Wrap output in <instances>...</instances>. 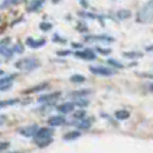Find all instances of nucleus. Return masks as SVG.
<instances>
[{
	"label": "nucleus",
	"instance_id": "23",
	"mask_svg": "<svg viewBox=\"0 0 153 153\" xmlns=\"http://www.w3.org/2000/svg\"><path fill=\"white\" fill-rule=\"evenodd\" d=\"M106 63H107V66H110V68H113V69H123V68H124L123 63H120L118 60H115V58H107Z\"/></svg>",
	"mask_w": 153,
	"mask_h": 153
},
{
	"label": "nucleus",
	"instance_id": "37",
	"mask_svg": "<svg viewBox=\"0 0 153 153\" xmlns=\"http://www.w3.org/2000/svg\"><path fill=\"white\" fill-rule=\"evenodd\" d=\"M139 76H150V78H153L152 74H139Z\"/></svg>",
	"mask_w": 153,
	"mask_h": 153
},
{
	"label": "nucleus",
	"instance_id": "11",
	"mask_svg": "<svg viewBox=\"0 0 153 153\" xmlns=\"http://www.w3.org/2000/svg\"><path fill=\"white\" fill-rule=\"evenodd\" d=\"M25 45H26L28 48H31V49H38V48H43L46 45V40H45V38H32V37H28L26 42H25Z\"/></svg>",
	"mask_w": 153,
	"mask_h": 153
},
{
	"label": "nucleus",
	"instance_id": "3",
	"mask_svg": "<svg viewBox=\"0 0 153 153\" xmlns=\"http://www.w3.org/2000/svg\"><path fill=\"white\" fill-rule=\"evenodd\" d=\"M14 66L22 72H32V71L40 68V61L34 57H23L14 63Z\"/></svg>",
	"mask_w": 153,
	"mask_h": 153
},
{
	"label": "nucleus",
	"instance_id": "31",
	"mask_svg": "<svg viewBox=\"0 0 153 153\" xmlns=\"http://www.w3.org/2000/svg\"><path fill=\"white\" fill-rule=\"evenodd\" d=\"M76 31L78 32H87V23H86V20H80L78 22V25H76Z\"/></svg>",
	"mask_w": 153,
	"mask_h": 153
},
{
	"label": "nucleus",
	"instance_id": "21",
	"mask_svg": "<svg viewBox=\"0 0 153 153\" xmlns=\"http://www.w3.org/2000/svg\"><path fill=\"white\" fill-rule=\"evenodd\" d=\"M87 117V112L84 110V109H80V110H76V112H72V120L74 121H80V120H83V118H86Z\"/></svg>",
	"mask_w": 153,
	"mask_h": 153
},
{
	"label": "nucleus",
	"instance_id": "7",
	"mask_svg": "<svg viewBox=\"0 0 153 153\" xmlns=\"http://www.w3.org/2000/svg\"><path fill=\"white\" fill-rule=\"evenodd\" d=\"M38 129H40V127H38L37 124H29V126L20 127L17 132H19V135H22V136H25V138H34Z\"/></svg>",
	"mask_w": 153,
	"mask_h": 153
},
{
	"label": "nucleus",
	"instance_id": "9",
	"mask_svg": "<svg viewBox=\"0 0 153 153\" xmlns=\"http://www.w3.org/2000/svg\"><path fill=\"white\" fill-rule=\"evenodd\" d=\"M16 78H17V74H11L8 76H2V78H0V91L6 92L8 89H11V86H12V83H14Z\"/></svg>",
	"mask_w": 153,
	"mask_h": 153
},
{
	"label": "nucleus",
	"instance_id": "34",
	"mask_svg": "<svg viewBox=\"0 0 153 153\" xmlns=\"http://www.w3.org/2000/svg\"><path fill=\"white\" fill-rule=\"evenodd\" d=\"M9 146H11V143H8V141H2V144H0V149H2V152H6Z\"/></svg>",
	"mask_w": 153,
	"mask_h": 153
},
{
	"label": "nucleus",
	"instance_id": "16",
	"mask_svg": "<svg viewBox=\"0 0 153 153\" xmlns=\"http://www.w3.org/2000/svg\"><path fill=\"white\" fill-rule=\"evenodd\" d=\"M49 87V83H40V84H35L29 89H26L23 94L25 95H31V94H37V92H42V91H46V89Z\"/></svg>",
	"mask_w": 153,
	"mask_h": 153
},
{
	"label": "nucleus",
	"instance_id": "30",
	"mask_svg": "<svg viewBox=\"0 0 153 153\" xmlns=\"http://www.w3.org/2000/svg\"><path fill=\"white\" fill-rule=\"evenodd\" d=\"M12 49H14V52L16 54H23V51H25V46H23V43L22 42H17V43H14L12 45Z\"/></svg>",
	"mask_w": 153,
	"mask_h": 153
},
{
	"label": "nucleus",
	"instance_id": "18",
	"mask_svg": "<svg viewBox=\"0 0 153 153\" xmlns=\"http://www.w3.org/2000/svg\"><path fill=\"white\" fill-rule=\"evenodd\" d=\"M80 136H81V130H71V132L65 133L63 139H65V141H76Z\"/></svg>",
	"mask_w": 153,
	"mask_h": 153
},
{
	"label": "nucleus",
	"instance_id": "24",
	"mask_svg": "<svg viewBox=\"0 0 153 153\" xmlns=\"http://www.w3.org/2000/svg\"><path fill=\"white\" fill-rule=\"evenodd\" d=\"M94 49L97 51V54H101V55H107L109 57L112 54V49L110 48H104V46H100V45H97Z\"/></svg>",
	"mask_w": 153,
	"mask_h": 153
},
{
	"label": "nucleus",
	"instance_id": "39",
	"mask_svg": "<svg viewBox=\"0 0 153 153\" xmlns=\"http://www.w3.org/2000/svg\"><path fill=\"white\" fill-rule=\"evenodd\" d=\"M149 91H150V92H153V83H150V84H149Z\"/></svg>",
	"mask_w": 153,
	"mask_h": 153
},
{
	"label": "nucleus",
	"instance_id": "14",
	"mask_svg": "<svg viewBox=\"0 0 153 153\" xmlns=\"http://www.w3.org/2000/svg\"><path fill=\"white\" fill-rule=\"evenodd\" d=\"M130 17H132V11L130 9H118L113 14V20H117V22H124V20L130 19Z\"/></svg>",
	"mask_w": 153,
	"mask_h": 153
},
{
	"label": "nucleus",
	"instance_id": "15",
	"mask_svg": "<svg viewBox=\"0 0 153 153\" xmlns=\"http://www.w3.org/2000/svg\"><path fill=\"white\" fill-rule=\"evenodd\" d=\"M74 124L78 127V130H89L92 127V118H89V117H86V118H83V120H80V121H74Z\"/></svg>",
	"mask_w": 153,
	"mask_h": 153
},
{
	"label": "nucleus",
	"instance_id": "2",
	"mask_svg": "<svg viewBox=\"0 0 153 153\" xmlns=\"http://www.w3.org/2000/svg\"><path fill=\"white\" fill-rule=\"evenodd\" d=\"M135 20L138 23H143V25H149V23L153 22V0H147V2L136 11Z\"/></svg>",
	"mask_w": 153,
	"mask_h": 153
},
{
	"label": "nucleus",
	"instance_id": "32",
	"mask_svg": "<svg viewBox=\"0 0 153 153\" xmlns=\"http://www.w3.org/2000/svg\"><path fill=\"white\" fill-rule=\"evenodd\" d=\"M51 29H52V23H51V22H42V23H40V31L48 32V31H51Z\"/></svg>",
	"mask_w": 153,
	"mask_h": 153
},
{
	"label": "nucleus",
	"instance_id": "1",
	"mask_svg": "<svg viewBox=\"0 0 153 153\" xmlns=\"http://www.w3.org/2000/svg\"><path fill=\"white\" fill-rule=\"evenodd\" d=\"M52 136H54V127L46 126V127H40V129L37 130L35 136L32 138V141L40 149H43V147H48L49 144H52V141H54Z\"/></svg>",
	"mask_w": 153,
	"mask_h": 153
},
{
	"label": "nucleus",
	"instance_id": "38",
	"mask_svg": "<svg viewBox=\"0 0 153 153\" xmlns=\"http://www.w3.org/2000/svg\"><path fill=\"white\" fill-rule=\"evenodd\" d=\"M3 153H23V152H19V150H11V152H3Z\"/></svg>",
	"mask_w": 153,
	"mask_h": 153
},
{
	"label": "nucleus",
	"instance_id": "8",
	"mask_svg": "<svg viewBox=\"0 0 153 153\" xmlns=\"http://www.w3.org/2000/svg\"><path fill=\"white\" fill-rule=\"evenodd\" d=\"M66 123H68V120L63 113H58V115H54V117L48 118V126H52V127H61Z\"/></svg>",
	"mask_w": 153,
	"mask_h": 153
},
{
	"label": "nucleus",
	"instance_id": "20",
	"mask_svg": "<svg viewBox=\"0 0 153 153\" xmlns=\"http://www.w3.org/2000/svg\"><path fill=\"white\" fill-rule=\"evenodd\" d=\"M115 118H117L118 121H126L130 118V112L126 110V109H121V110H117L115 112Z\"/></svg>",
	"mask_w": 153,
	"mask_h": 153
},
{
	"label": "nucleus",
	"instance_id": "4",
	"mask_svg": "<svg viewBox=\"0 0 153 153\" xmlns=\"http://www.w3.org/2000/svg\"><path fill=\"white\" fill-rule=\"evenodd\" d=\"M83 40L86 43H104V45H109V43H113L115 42V38L112 35H107V34H98V35H86Z\"/></svg>",
	"mask_w": 153,
	"mask_h": 153
},
{
	"label": "nucleus",
	"instance_id": "26",
	"mask_svg": "<svg viewBox=\"0 0 153 153\" xmlns=\"http://www.w3.org/2000/svg\"><path fill=\"white\" fill-rule=\"evenodd\" d=\"M11 46H12V43H11V38H9V37H5L3 40H2V43H0V52H3V51L9 49Z\"/></svg>",
	"mask_w": 153,
	"mask_h": 153
},
{
	"label": "nucleus",
	"instance_id": "41",
	"mask_svg": "<svg viewBox=\"0 0 153 153\" xmlns=\"http://www.w3.org/2000/svg\"><path fill=\"white\" fill-rule=\"evenodd\" d=\"M112 2H117V0H112Z\"/></svg>",
	"mask_w": 153,
	"mask_h": 153
},
{
	"label": "nucleus",
	"instance_id": "40",
	"mask_svg": "<svg viewBox=\"0 0 153 153\" xmlns=\"http://www.w3.org/2000/svg\"><path fill=\"white\" fill-rule=\"evenodd\" d=\"M51 2H52V3H55V5H57V3H60V2H61V0H51Z\"/></svg>",
	"mask_w": 153,
	"mask_h": 153
},
{
	"label": "nucleus",
	"instance_id": "25",
	"mask_svg": "<svg viewBox=\"0 0 153 153\" xmlns=\"http://www.w3.org/2000/svg\"><path fill=\"white\" fill-rule=\"evenodd\" d=\"M22 2H23V0H3V2H2V9H8L11 6H16V5L22 3Z\"/></svg>",
	"mask_w": 153,
	"mask_h": 153
},
{
	"label": "nucleus",
	"instance_id": "17",
	"mask_svg": "<svg viewBox=\"0 0 153 153\" xmlns=\"http://www.w3.org/2000/svg\"><path fill=\"white\" fill-rule=\"evenodd\" d=\"M91 94H92V91H89V89H78V91H72V92H69L68 95H69V98L76 100V98H84V97H89Z\"/></svg>",
	"mask_w": 153,
	"mask_h": 153
},
{
	"label": "nucleus",
	"instance_id": "10",
	"mask_svg": "<svg viewBox=\"0 0 153 153\" xmlns=\"http://www.w3.org/2000/svg\"><path fill=\"white\" fill-rule=\"evenodd\" d=\"M61 97L60 92H49V94H45V95H40L37 100L38 104H46V103H54L55 100H58Z\"/></svg>",
	"mask_w": 153,
	"mask_h": 153
},
{
	"label": "nucleus",
	"instance_id": "36",
	"mask_svg": "<svg viewBox=\"0 0 153 153\" xmlns=\"http://www.w3.org/2000/svg\"><path fill=\"white\" fill-rule=\"evenodd\" d=\"M146 52H153V45H149V46H146Z\"/></svg>",
	"mask_w": 153,
	"mask_h": 153
},
{
	"label": "nucleus",
	"instance_id": "29",
	"mask_svg": "<svg viewBox=\"0 0 153 153\" xmlns=\"http://www.w3.org/2000/svg\"><path fill=\"white\" fill-rule=\"evenodd\" d=\"M52 42H54V43H60V45H66V43H68L66 38L61 37L60 34H54V35H52Z\"/></svg>",
	"mask_w": 153,
	"mask_h": 153
},
{
	"label": "nucleus",
	"instance_id": "12",
	"mask_svg": "<svg viewBox=\"0 0 153 153\" xmlns=\"http://www.w3.org/2000/svg\"><path fill=\"white\" fill-rule=\"evenodd\" d=\"M46 3V0H29L28 6H26V12H38Z\"/></svg>",
	"mask_w": 153,
	"mask_h": 153
},
{
	"label": "nucleus",
	"instance_id": "6",
	"mask_svg": "<svg viewBox=\"0 0 153 153\" xmlns=\"http://www.w3.org/2000/svg\"><path fill=\"white\" fill-rule=\"evenodd\" d=\"M89 71L95 75H100V76H112L115 74V69L110 68V66H95L94 65V66L89 68Z\"/></svg>",
	"mask_w": 153,
	"mask_h": 153
},
{
	"label": "nucleus",
	"instance_id": "22",
	"mask_svg": "<svg viewBox=\"0 0 153 153\" xmlns=\"http://www.w3.org/2000/svg\"><path fill=\"white\" fill-rule=\"evenodd\" d=\"M71 83H74V84H81V83H84L86 81V76L84 75H80V74H74V75H71Z\"/></svg>",
	"mask_w": 153,
	"mask_h": 153
},
{
	"label": "nucleus",
	"instance_id": "19",
	"mask_svg": "<svg viewBox=\"0 0 153 153\" xmlns=\"http://www.w3.org/2000/svg\"><path fill=\"white\" fill-rule=\"evenodd\" d=\"M144 54L143 52H139V51H126V52L123 54L124 58H129V60H138V58H141Z\"/></svg>",
	"mask_w": 153,
	"mask_h": 153
},
{
	"label": "nucleus",
	"instance_id": "27",
	"mask_svg": "<svg viewBox=\"0 0 153 153\" xmlns=\"http://www.w3.org/2000/svg\"><path fill=\"white\" fill-rule=\"evenodd\" d=\"M74 103L76 104V107H80V109H84V107H87L89 106V100L84 97V98H76Z\"/></svg>",
	"mask_w": 153,
	"mask_h": 153
},
{
	"label": "nucleus",
	"instance_id": "13",
	"mask_svg": "<svg viewBox=\"0 0 153 153\" xmlns=\"http://www.w3.org/2000/svg\"><path fill=\"white\" fill-rule=\"evenodd\" d=\"M75 107H76L75 103H72V101H66V103L58 104V106H57V110H58L60 113H63V115H68V113H72V112L75 110Z\"/></svg>",
	"mask_w": 153,
	"mask_h": 153
},
{
	"label": "nucleus",
	"instance_id": "28",
	"mask_svg": "<svg viewBox=\"0 0 153 153\" xmlns=\"http://www.w3.org/2000/svg\"><path fill=\"white\" fill-rule=\"evenodd\" d=\"M20 101L17 100V98H12V100H8V101H2L0 103V107L2 109H5V107H8V106H16V104H19Z\"/></svg>",
	"mask_w": 153,
	"mask_h": 153
},
{
	"label": "nucleus",
	"instance_id": "33",
	"mask_svg": "<svg viewBox=\"0 0 153 153\" xmlns=\"http://www.w3.org/2000/svg\"><path fill=\"white\" fill-rule=\"evenodd\" d=\"M75 52V51H69V49H61V51H57V55L58 57H69Z\"/></svg>",
	"mask_w": 153,
	"mask_h": 153
},
{
	"label": "nucleus",
	"instance_id": "35",
	"mask_svg": "<svg viewBox=\"0 0 153 153\" xmlns=\"http://www.w3.org/2000/svg\"><path fill=\"white\" fill-rule=\"evenodd\" d=\"M71 46H72V49H75V51H78V49H83V48H84L81 43H72Z\"/></svg>",
	"mask_w": 153,
	"mask_h": 153
},
{
	"label": "nucleus",
	"instance_id": "5",
	"mask_svg": "<svg viewBox=\"0 0 153 153\" xmlns=\"http://www.w3.org/2000/svg\"><path fill=\"white\" fill-rule=\"evenodd\" d=\"M74 55L76 58H81L86 61H94V60H97V51L94 48H83V49L75 51Z\"/></svg>",
	"mask_w": 153,
	"mask_h": 153
}]
</instances>
